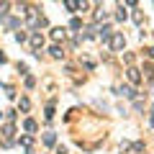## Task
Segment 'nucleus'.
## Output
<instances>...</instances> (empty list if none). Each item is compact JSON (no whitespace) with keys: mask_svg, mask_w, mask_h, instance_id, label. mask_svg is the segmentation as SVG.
<instances>
[{"mask_svg":"<svg viewBox=\"0 0 154 154\" xmlns=\"http://www.w3.org/2000/svg\"><path fill=\"white\" fill-rule=\"evenodd\" d=\"M108 44L113 46V49H123V44H126V38H123V33H113Z\"/></svg>","mask_w":154,"mask_h":154,"instance_id":"1","label":"nucleus"},{"mask_svg":"<svg viewBox=\"0 0 154 154\" xmlns=\"http://www.w3.org/2000/svg\"><path fill=\"white\" fill-rule=\"evenodd\" d=\"M126 75H128V80H131L134 85H136L139 80H141V75H139V69H134V67H128V69H126Z\"/></svg>","mask_w":154,"mask_h":154,"instance_id":"2","label":"nucleus"},{"mask_svg":"<svg viewBox=\"0 0 154 154\" xmlns=\"http://www.w3.org/2000/svg\"><path fill=\"white\" fill-rule=\"evenodd\" d=\"M31 44H33V49H38V46L44 44V36H41V33H33V36H31Z\"/></svg>","mask_w":154,"mask_h":154,"instance_id":"3","label":"nucleus"},{"mask_svg":"<svg viewBox=\"0 0 154 154\" xmlns=\"http://www.w3.org/2000/svg\"><path fill=\"white\" fill-rule=\"evenodd\" d=\"M64 8H67V11H72V13H75L77 8H80V3H75V0H64Z\"/></svg>","mask_w":154,"mask_h":154,"instance_id":"4","label":"nucleus"},{"mask_svg":"<svg viewBox=\"0 0 154 154\" xmlns=\"http://www.w3.org/2000/svg\"><path fill=\"white\" fill-rule=\"evenodd\" d=\"M51 38H54V41L64 38V28H54V31H51Z\"/></svg>","mask_w":154,"mask_h":154,"instance_id":"5","label":"nucleus"},{"mask_svg":"<svg viewBox=\"0 0 154 154\" xmlns=\"http://www.w3.org/2000/svg\"><path fill=\"white\" fill-rule=\"evenodd\" d=\"M23 128H26L28 134H33V131H36V121H31V118H28V121L23 123Z\"/></svg>","mask_w":154,"mask_h":154,"instance_id":"6","label":"nucleus"},{"mask_svg":"<svg viewBox=\"0 0 154 154\" xmlns=\"http://www.w3.org/2000/svg\"><path fill=\"white\" fill-rule=\"evenodd\" d=\"M49 51H51V57H57V59H59V57H62V54H64V51H62V49H59V46H57V44H54V46H51V49H49Z\"/></svg>","mask_w":154,"mask_h":154,"instance_id":"7","label":"nucleus"},{"mask_svg":"<svg viewBox=\"0 0 154 154\" xmlns=\"http://www.w3.org/2000/svg\"><path fill=\"white\" fill-rule=\"evenodd\" d=\"M54 141H57V136H54V134H44V144H49V146H51Z\"/></svg>","mask_w":154,"mask_h":154,"instance_id":"8","label":"nucleus"},{"mask_svg":"<svg viewBox=\"0 0 154 154\" xmlns=\"http://www.w3.org/2000/svg\"><path fill=\"white\" fill-rule=\"evenodd\" d=\"M31 144H33V139H31V136H21V146H26V149H28Z\"/></svg>","mask_w":154,"mask_h":154,"instance_id":"9","label":"nucleus"},{"mask_svg":"<svg viewBox=\"0 0 154 154\" xmlns=\"http://www.w3.org/2000/svg\"><path fill=\"white\" fill-rule=\"evenodd\" d=\"M116 18H118V21H126V11H123V5L118 8V13H116Z\"/></svg>","mask_w":154,"mask_h":154,"instance_id":"10","label":"nucleus"},{"mask_svg":"<svg viewBox=\"0 0 154 154\" xmlns=\"http://www.w3.org/2000/svg\"><path fill=\"white\" fill-rule=\"evenodd\" d=\"M121 93H123V95H126V98H134V95H136V93H134V90H131V88H121Z\"/></svg>","mask_w":154,"mask_h":154,"instance_id":"11","label":"nucleus"},{"mask_svg":"<svg viewBox=\"0 0 154 154\" xmlns=\"http://www.w3.org/2000/svg\"><path fill=\"white\" fill-rule=\"evenodd\" d=\"M28 108H31V103H28V98H23L21 100V110H28Z\"/></svg>","mask_w":154,"mask_h":154,"instance_id":"12","label":"nucleus"},{"mask_svg":"<svg viewBox=\"0 0 154 154\" xmlns=\"http://www.w3.org/2000/svg\"><path fill=\"white\" fill-rule=\"evenodd\" d=\"M8 8H11V5H8V3H3V5H0V16H5V13H8Z\"/></svg>","mask_w":154,"mask_h":154,"instance_id":"13","label":"nucleus"},{"mask_svg":"<svg viewBox=\"0 0 154 154\" xmlns=\"http://www.w3.org/2000/svg\"><path fill=\"white\" fill-rule=\"evenodd\" d=\"M149 57H152V59H154V46H152V49H149Z\"/></svg>","mask_w":154,"mask_h":154,"instance_id":"14","label":"nucleus"},{"mask_svg":"<svg viewBox=\"0 0 154 154\" xmlns=\"http://www.w3.org/2000/svg\"><path fill=\"white\" fill-rule=\"evenodd\" d=\"M152 126H154V116H152Z\"/></svg>","mask_w":154,"mask_h":154,"instance_id":"15","label":"nucleus"}]
</instances>
